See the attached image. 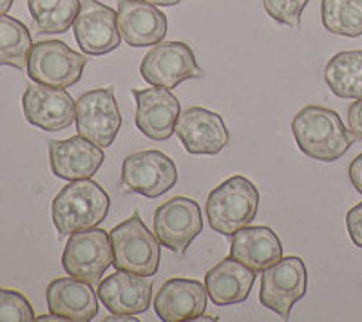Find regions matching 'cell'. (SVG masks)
<instances>
[{
	"mask_svg": "<svg viewBox=\"0 0 362 322\" xmlns=\"http://www.w3.org/2000/svg\"><path fill=\"white\" fill-rule=\"evenodd\" d=\"M292 133L300 153L325 163L341 160L355 140L337 112L319 105H306L297 112Z\"/></svg>",
	"mask_w": 362,
	"mask_h": 322,
	"instance_id": "cell-1",
	"label": "cell"
},
{
	"mask_svg": "<svg viewBox=\"0 0 362 322\" xmlns=\"http://www.w3.org/2000/svg\"><path fill=\"white\" fill-rule=\"evenodd\" d=\"M111 198L93 179H76L64 186L53 199L51 215L60 236L95 228L107 217Z\"/></svg>",
	"mask_w": 362,
	"mask_h": 322,
	"instance_id": "cell-2",
	"label": "cell"
},
{
	"mask_svg": "<svg viewBox=\"0 0 362 322\" xmlns=\"http://www.w3.org/2000/svg\"><path fill=\"white\" fill-rule=\"evenodd\" d=\"M259 208V190L248 178L235 174L216 186L206 199V221L223 236L248 227Z\"/></svg>",
	"mask_w": 362,
	"mask_h": 322,
	"instance_id": "cell-3",
	"label": "cell"
},
{
	"mask_svg": "<svg viewBox=\"0 0 362 322\" xmlns=\"http://www.w3.org/2000/svg\"><path fill=\"white\" fill-rule=\"evenodd\" d=\"M112 265L116 270L141 277L156 275L161 259V243L145 227L140 214L134 212L127 221L116 225L111 232Z\"/></svg>",
	"mask_w": 362,
	"mask_h": 322,
	"instance_id": "cell-4",
	"label": "cell"
},
{
	"mask_svg": "<svg viewBox=\"0 0 362 322\" xmlns=\"http://www.w3.org/2000/svg\"><path fill=\"white\" fill-rule=\"evenodd\" d=\"M87 58L71 49L66 42L42 40L33 44L28 58V76L35 83L67 89L78 83Z\"/></svg>",
	"mask_w": 362,
	"mask_h": 322,
	"instance_id": "cell-5",
	"label": "cell"
},
{
	"mask_svg": "<svg viewBox=\"0 0 362 322\" xmlns=\"http://www.w3.org/2000/svg\"><path fill=\"white\" fill-rule=\"evenodd\" d=\"M111 265L112 246L107 232L87 228L71 234L62 254V268L67 275L95 286Z\"/></svg>",
	"mask_w": 362,
	"mask_h": 322,
	"instance_id": "cell-6",
	"label": "cell"
},
{
	"mask_svg": "<svg viewBox=\"0 0 362 322\" xmlns=\"http://www.w3.org/2000/svg\"><path fill=\"white\" fill-rule=\"evenodd\" d=\"M308 272L300 257H284L261 275L259 301L264 308L288 321L293 304L306 295Z\"/></svg>",
	"mask_w": 362,
	"mask_h": 322,
	"instance_id": "cell-7",
	"label": "cell"
},
{
	"mask_svg": "<svg viewBox=\"0 0 362 322\" xmlns=\"http://www.w3.org/2000/svg\"><path fill=\"white\" fill-rule=\"evenodd\" d=\"M76 131L82 138L107 149L122 127V112L115 98V87L87 91L76 100Z\"/></svg>",
	"mask_w": 362,
	"mask_h": 322,
	"instance_id": "cell-8",
	"label": "cell"
},
{
	"mask_svg": "<svg viewBox=\"0 0 362 322\" xmlns=\"http://www.w3.org/2000/svg\"><path fill=\"white\" fill-rule=\"evenodd\" d=\"M145 82L153 87L174 89L185 80L202 78L192 47L185 42H161L148 51L140 64Z\"/></svg>",
	"mask_w": 362,
	"mask_h": 322,
	"instance_id": "cell-9",
	"label": "cell"
},
{
	"mask_svg": "<svg viewBox=\"0 0 362 322\" xmlns=\"http://www.w3.org/2000/svg\"><path fill=\"white\" fill-rule=\"evenodd\" d=\"M177 183V167L161 150H141L124 160L122 186L144 198L156 199Z\"/></svg>",
	"mask_w": 362,
	"mask_h": 322,
	"instance_id": "cell-10",
	"label": "cell"
},
{
	"mask_svg": "<svg viewBox=\"0 0 362 322\" xmlns=\"http://www.w3.org/2000/svg\"><path fill=\"white\" fill-rule=\"evenodd\" d=\"M202 230V210L190 198L177 196L160 205L154 212V234L161 246L174 254L183 256Z\"/></svg>",
	"mask_w": 362,
	"mask_h": 322,
	"instance_id": "cell-11",
	"label": "cell"
},
{
	"mask_svg": "<svg viewBox=\"0 0 362 322\" xmlns=\"http://www.w3.org/2000/svg\"><path fill=\"white\" fill-rule=\"evenodd\" d=\"M73 31L78 47L89 56L112 53L122 42L118 13L98 0H82Z\"/></svg>",
	"mask_w": 362,
	"mask_h": 322,
	"instance_id": "cell-12",
	"label": "cell"
},
{
	"mask_svg": "<svg viewBox=\"0 0 362 322\" xmlns=\"http://www.w3.org/2000/svg\"><path fill=\"white\" fill-rule=\"evenodd\" d=\"M22 109L28 124L45 133H58L71 127L76 118V102L66 89L42 83L29 85L22 95Z\"/></svg>",
	"mask_w": 362,
	"mask_h": 322,
	"instance_id": "cell-13",
	"label": "cell"
},
{
	"mask_svg": "<svg viewBox=\"0 0 362 322\" xmlns=\"http://www.w3.org/2000/svg\"><path fill=\"white\" fill-rule=\"evenodd\" d=\"M136 100V127L144 136L154 141L169 140L176 131L181 105L170 89L148 87L132 89Z\"/></svg>",
	"mask_w": 362,
	"mask_h": 322,
	"instance_id": "cell-14",
	"label": "cell"
},
{
	"mask_svg": "<svg viewBox=\"0 0 362 322\" xmlns=\"http://www.w3.org/2000/svg\"><path fill=\"white\" fill-rule=\"evenodd\" d=\"M174 133L187 153L194 156H216L228 145V131L221 116L203 107L181 112Z\"/></svg>",
	"mask_w": 362,
	"mask_h": 322,
	"instance_id": "cell-15",
	"label": "cell"
},
{
	"mask_svg": "<svg viewBox=\"0 0 362 322\" xmlns=\"http://www.w3.org/2000/svg\"><path fill=\"white\" fill-rule=\"evenodd\" d=\"M51 170L57 178L66 181L89 179L100 170L105 161L102 147L78 136L67 140H51L49 143Z\"/></svg>",
	"mask_w": 362,
	"mask_h": 322,
	"instance_id": "cell-16",
	"label": "cell"
},
{
	"mask_svg": "<svg viewBox=\"0 0 362 322\" xmlns=\"http://www.w3.org/2000/svg\"><path fill=\"white\" fill-rule=\"evenodd\" d=\"M167 17L145 0H118V29L131 47L158 46L167 37Z\"/></svg>",
	"mask_w": 362,
	"mask_h": 322,
	"instance_id": "cell-17",
	"label": "cell"
},
{
	"mask_svg": "<svg viewBox=\"0 0 362 322\" xmlns=\"http://www.w3.org/2000/svg\"><path fill=\"white\" fill-rule=\"evenodd\" d=\"M205 310L206 288L194 279H169L154 299V311L163 322L198 321Z\"/></svg>",
	"mask_w": 362,
	"mask_h": 322,
	"instance_id": "cell-18",
	"label": "cell"
},
{
	"mask_svg": "<svg viewBox=\"0 0 362 322\" xmlns=\"http://www.w3.org/2000/svg\"><path fill=\"white\" fill-rule=\"evenodd\" d=\"M98 299L111 314H145L153 301V281L148 277L118 270L98 282Z\"/></svg>",
	"mask_w": 362,
	"mask_h": 322,
	"instance_id": "cell-19",
	"label": "cell"
},
{
	"mask_svg": "<svg viewBox=\"0 0 362 322\" xmlns=\"http://www.w3.org/2000/svg\"><path fill=\"white\" fill-rule=\"evenodd\" d=\"M49 314L64 321L89 322L98 315V294L93 285L76 277H60L49 282L45 290Z\"/></svg>",
	"mask_w": 362,
	"mask_h": 322,
	"instance_id": "cell-20",
	"label": "cell"
},
{
	"mask_svg": "<svg viewBox=\"0 0 362 322\" xmlns=\"http://www.w3.org/2000/svg\"><path fill=\"white\" fill-rule=\"evenodd\" d=\"M255 282V272L239 263L234 257H226L210 268L205 275L206 295L216 306L241 304L250 297Z\"/></svg>",
	"mask_w": 362,
	"mask_h": 322,
	"instance_id": "cell-21",
	"label": "cell"
},
{
	"mask_svg": "<svg viewBox=\"0 0 362 322\" xmlns=\"http://www.w3.org/2000/svg\"><path fill=\"white\" fill-rule=\"evenodd\" d=\"M230 256L255 273L276 265L283 259V243L276 232L268 227H245L234 234Z\"/></svg>",
	"mask_w": 362,
	"mask_h": 322,
	"instance_id": "cell-22",
	"label": "cell"
},
{
	"mask_svg": "<svg viewBox=\"0 0 362 322\" xmlns=\"http://www.w3.org/2000/svg\"><path fill=\"white\" fill-rule=\"evenodd\" d=\"M325 80L339 98H362V51H342L329 58Z\"/></svg>",
	"mask_w": 362,
	"mask_h": 322,
	"instance_id": "cell-23",
	"label": "cell"
},
{
	"mask_svg": "<svg viewBox=\"0 0 362 322\" xmlns=\"http://www.w3.org/2000/svg\"><path fill=\"white\" fill-rule=\"evenodd\" d=\"M82 0H28L35 28L42 35H60L74 24Z\"/></svg>",
	"mask_w": 362,
	"mask_h": 322,
	"instance_id": "cell-24",
	"label": "cell"
},
{
	"mask_svg": "<svg viewBox=\"0 0 362 322\" xmlns=\"http://www.w3.org/2000/svg\"><path fill=\"white\" fill-rule=\"evenodd\" d=\"M33 47L31 33L17 18L0 17V66H9L22 71L28 67L29 51Z\"/></svg>",
	"mask_w": 362,
	"mask_h": 322,
	"instance_id": "cell-25",
	"label": "cell"
},
{
	"mask_svg": "<svg viewBox=\"0 0 362 322\" xmlns=\"http://www.w3.org/2000/svg\"><path fill=\"white\" fill-rule=\"evenodd\" d=\"M322 25L329 33L357 38L362 35V0H322Z\"/></svg>",
	"mask_w": 362,
	"mask_h": 322,
	"instance_id": "cell-26",
	"label": "cell"
},
{
	"mask_svg": "<svg viewBox=\"0 0 362 322\" xmlns=\"http://www.w3.org/2000/svg\"><path fill=\"white\" fill-rule=\"evenodd\" d=\"M33 306L17 290L0 288V322L35 321Z\"/></svg>",
	"mask_w": 362,
	"mask_h": 322,
	"instance_id": "cell-27",
	"label": "cell"
},
{
	"mask_svg": "<svg viewBox=\"0 0 362 322\" xmlns=\"http://www.w3.org/2000/svg\"><path fill=\"white\" fill-rule=\"evenodd\" d=\"M308 2L310 0H263L264 9L272 20L290 25L293 29L300 28V15Z\"/></svg>",
	"mask_w": 362,
	"mask_h": 322,
	"instance_id": "cell-28",
	"label": "cell"
},
{
	"mask_svg": "<svg viewBox=\"0 0 362 322\" xmlns=\"http://www.w3.org/2000/svg\"><path fill=\"white\" fill-rule=\"evenodd\" d=\"M346 227L350 239L354 241L355 246L362 248V203L355 205L348 214H346Z\"/></svg>",
	"mask_w": 362,
	"mask_h": 322,
	"instance_id": "cell-29",
	"label": "cell"
},
{
	"mask_svg": "<svg viewBox=\"0 0 362 322\" xmlns=\"http://www.w3.org/2000/svg\"><path fill=\"white\" fill-rule=\"evenodd\" d=\"M348 127L357 140H362V98H357L348 109Z\"/></svg>",
	"mask_w": 362,
	"mask_h": 322,
	"instance_id": "cell-30",
	"label": "cell"
},
{
	"mask_svg": "<svg viewBox=\"0 0 362 322\" xmlns=\"http://www.w3.org/2000/svg\"><path fill=\"white\" fill-rule=\"evenodd\" d=\"M350 179H351V185L355 186V190H357L358 194H362V153L351 161Z\"/></svg>",
	"mask_w": 362,
	"mask_h": 322,
	"instance_id": "cell-31",
	"label": "cell"
},
{
	"mask_svg": "<svg viewBox=\"0 0 362 322\" xmlns=\"http://www.w3.org/2000/svg\"><path fill=\"white\" fill-rule=\"evenodd\" d=\"M105 321H107V322H119V321H122V322H125V321L138 322V321H140V318H136L134 315H116V314H112L111 317H107V318H105Z\"/></svg>",
	"mask_w": 362,
	"mask_h": 322,
	"instance_id": "cell-32",
	"label": "cell"
},
{
	"mask_svg": "<svg viewBox=\"0 0 362 322\" xmlns=\"http://www.w3.org/2000/svg\"><path fill=\"white\" fill-rule=\"evenodd\" d=\"M145 2H148V4L153 6H177L181 2V0H145Z\"/></svg>",
	"mask_w": 362,
	"mask_h": 322,
	"instance_id": "cell-33",
	"label": "cell"
},
{
	"mask_svg": "<svg viewBox=\"0 0 362 322\" xmlns=\"http://www.w3.org/2000/svg\"><path fill=\"white\" fill-rule=\"evenodd\" d=\"M11 6H13V0H0V17L6 15V13L11 9Z\"/></svg>",
	"mask_w": 362,
	"mask_h": 322,
	"instance_id": "cell-34",
	"label": "cell"
}]
</instances>
